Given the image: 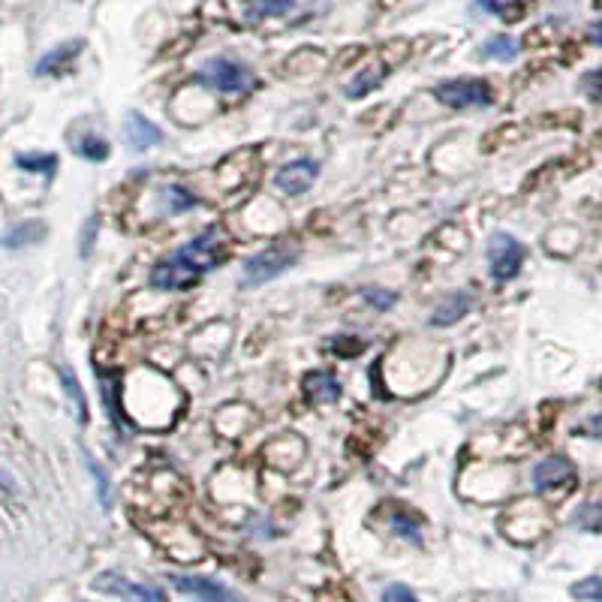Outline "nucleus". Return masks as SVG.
Listing matches in <instances>:
<instances>
[{"label":"nucleus","instance_id":"3","mask_svg":"<svg viewBox=\"0 0 602 602\" xmlns=\"http://www.w3.org/2000/svg\"><path fill=\"white\" fill-rule=\"evenodd\" d=\"M298 259V250L292 244H274V247H265L259 253H253L247 262H244V274H241V286L253 289V286H262L274 277H280L292 262Z\"/></svg>","mask_w":602,"mask_h":602},{"label":"nucleus","instance_id":"23","mask_svg":"<svg viewBox=\"0 0 602 602\" xmlns=\"http://www.w3.org/2000/svg\"><path fill=\"white\" fill-rule=\"evenodd\" d=\"M16 166L25 172H34V175H52L58 160L52 154H22V157H16Z\"/></svg>","mask_w":602,"mask_h":602},{"label":"nucleus","instance_id":"15","mask_svg":"<svg viewBox=\"0 0 602 602\" xmlns=\"http://www.w3.org/2000/svg\"><path fill=\"white\" fill-rule=\"evenodd\" d=\"M479 55H482V58H491V61H503V64H509V61H515V58L521 55V43H518L515 37L500 34V37H491L488 43H482Z\"/></svg>","mask_w":602,"mask_h":602},{"label":"nucleus","instance_id":"5","mask_svg":"<svg viewBox=\"0 0 602 602\" xmlns=\"http://www.w3.org/2000/svg\"><path fill=\"white\" fill-rule=\"evenodd\" d=\"M488 265H491V277L497 283L512 280L524 265V244L518 238H512L509 232H494L488 241Z\"/></svg>","mask_w":602,"mask_h":602},{"label":"nucleus","instance_id":"27","mask_svg":"<svg viewBox=\"0 0 602 602\" xmlns=\"http://www.w3.org/2000/svg\"><path fill=\"white\" fill-rule=\"evenodd\" d=\"M572 596L575 599H587V602H602V578L599 575H590V578H581L572 584Z\"/></svg>","mask_w":602,"mask_h":602},{"label":"nucleus","instance_id":"7","mask_svg":"<svg viewBox=\"0 0 602 602\" xmlns=\"http://www.w3.org/2000/svg\"><path fill=\"white\" fill-rule=\"evenodd\" d=\"M169 581L175 584L178 593H184L193 602H241V596L235 590H229L220 581L202 578V575H172Z\"/></svg>","mask_w":602,"mask_h":602},{"label":"nucleus","instance_id":"25","mask_svg":"<svg viewBox=\"0 0 602 602\" xmlns=\"http://www.w3.org/2000/svg\"><path fill=\"white\" fill-rule=\"evenodd\" d=\"M76 154H82L85 160H94V163H100V160H106V157H109V142H106V139H100V136H82V139L76 142Z\"/></svg>","mask_w":602,"mask_h":602},{"label":"nucleus","instance_id":"17","mask_svg":"<svg viewBox=\"0 0 602 602\" xmlns=\"http://www.w3.org/2000/svg\"><path fill=\"white\" fill-rule=\"evenodd\" d=\"M97 377H100V395H103V401H106V407H109V416H112V422L118 425V428H124V413H121V407H118V374H106V371H97Z\"/></svg>","mask_w":602,"mask_h":602},{"label":"nucleus","instance_id":"34","mask_svg":"<svg viewBox=\"0 0 602 602\" xmlns=\"http://www.w3.org/2000/svg\"><path fill=\"white\" fill-rule=\"evenodd\" d=\"M590 40H593L596 46H602V22H596V25L590 28Z\"/></svg>","mask_w":602,"mask_h":602},{"label":"nucleus","instance_id":"20","mask_svg":"<svg viewBox=\"0 0 602 602\" xmlns=\"http://www.w3.org/2000/svg\"><path fill=\"white\" fill-rule=\"evenodd\" d=\"M386 76V67H371V70H362L350 85H347V94L350 97H365L368 91H374Z\"/></svg>","mask_w":602,"mask_h":602},{"label":"nucleus","instance_id":"30","mask_svg":"<svg viewBox=\"0 0 602 602\" xmlns=\"http://www.w3.org/2000/svg\"><path fill=\"white\" fill-rule=\"evenodd\" d=\"M380 602H419L416 593L407 584H389L380 596Z\"/></svg>","mask_w":602,"mask_h":602},{"label":"nucleus","instance_id":"19","mask_svg":"<svg viewBox=\"0 0 602 602\" xmlns=\"http://www.w3.org/2000/svg\"><path fill=\"white\" fill-rule=\"evenodd\" d=\"M392 530H395L401 539H407V542H413V545H422V524H419V518H416L413 512H407V509L392 512Z\"/></svg>","mask_w":602,"mask_h":602},{"label":"nucleus","instance_id":"4","mask_svg":"<svg viewBox=\"0 0 602 602\" xmlns=\"http://www.w3.org/2000/svg\"><path fill=\"white\" fill-rule=\"evenodd\" d=\"M434 97L449 109H485L494 103V91L485 79H449L434 88Z\"/></svg>","mask_w":602,"mask_h":602},{"label":"nucleus","instance_id":"12","mask_svg":"<svg viewBox=\"0 0 602 602\" xmlns=\"http://www.w3.org/2000/svg\"><path fill=\"white\" fill-rule=\"evenodd\" d=\"M473 308V295L470 292H452V295H446L440 305L434 308V314H431V326H455L458 320H464V314Z\"/></svg>","mask_w":602,"mask_h":602},{"label":"nucleus","instance_id":"26","mask_svg":"<svg viewBox=\"0 0 602 602\" xmlns=\"http://www.w3.org/2000/svg\"><path fill=\"white\" fill-rule=\"evenodd\" d=\"M362 298L368 301L371 308H377V311H392V308L398 305V292L383 289V286H368V289L362 292Z\"/></svg>","mask_w":602,"mask_h":602},{"label":"nucleus","instance_id":"9","mask_svg":"<svg viewBox=\"0 0 602 602\" xmlns=\"http://www.w3.org/2000/svg\"><path fill=\"white\" fill-rule=\"evenodd\" d=\"M572 479H575V464L566 455H548L533 467L536 491H554L560 485H569Z\"/></svg>","mask_w":602,"mask_h":602},{"label":"nucleus","instance_id":"29","mask_svg":"<svg viewBox=\"0 0 602 602\" xmlns=\"http://www.w3.org/2000/svg\"><path fill=\"white\" fill-rule=\"evenodd\" d=\"M362 350H365L362 338H332V353L341 359H356L362 356Z\"/></svg>","mask_w":602,"mask_h":602},{"label":"nucleus","instance_id":"1","mask_svg":"<svg viewBox=\"0 0 602 602\" xmlns=\"http://www.w3.org/2000/svg\"><path fill=\"white\" fill-rule=\"evenodd\" d=\"M226 238L220 226H208L205 232H199L196 238H190L184 247H178L175 253L163 256L154 268H151V286L160 292H178V289H190L196 286L211 268H217L226 259Z\"/></svg>","mask_w":602,"mask_h":602},{"label":"nucleus","instance_id":"28","mask_svg":"<svg viewBox=\"0 0 602 602\" xmlns=\"http://www.w3.org/2000/svg\"><path fill=\"white\" fill-rule=\"evenodd\" d=\"M88 461V470H91V476H94V482H97V497H100V503L109 509L112 506V482H109V476L100 470V464L94 461V458H85Z\"/></svg>","mask_w":602,"mask_h":602},{"label":"nucleus","instance_id":"8","mask_svg":"<svg viewBox=\"0 0 602 602\" xmlns=\"http://www.w3.org/2000/svg\"><path fill=\"white\" fill-rule=\"evenodd\" d=\"M320 178V163L317 160H292L286 166L277 169L274 175V187L286 196H301L308 193Z\"/></svg>","mask_w":602,"mask_h":602},{"label":"nucleus","instance_id":"14","mask_svg":"<svg viewBox=\"0 0 602 602\" xmlns=\"http://www.w3.org/2000/svg\"><path fill=\"white\" fill-rule=\"evenodd\" d=\"M295 10V0H244V16L250 22L262 19H283Z\"/></svg>","mask_w":602,"mask_h":602},{"label":"nucleus","instance_id":"31","mask_svg":"<svg viewBox=\"0 0 602 602\" xmlns=\"http://www.w3.org/2000/svg\"><path fill=\"white\" fill-rule=\"evenodd\" d=\"M581 88H584V94L590 100H602V67H596L593 73H587L584 82H581Z\"/></svg>","mask_w":602,"mask_h":602},{"label":"nucleus","instance_id":"11","mask_svg":"<svg viewBox=\"0 0 602 602\" xmlns=\"http://www.w3.org/2000/svg\"><path fill=\"white\" fill-rule=\"evenodd\" d=\"M124 139L133 151H148V148L163 142V130L154 121H148L142 112H130L127 127H124Z\"/></svg>","mask_w":602,"mask_h":602},{"label":"nucleus","instance_id":"35","mask_svg":"<svg viewBox=\"0 0 602 602\" xmlns=\"http://www.w3.org/2000/svg\"><path fill=\"white\" fill-rule=\"evenodd\" d=\"M4 485H7V482H4V476H0V488H4Z\"/></svg>","mask_w":602,"mask_h":602},{"label":"nucleus","instance_id":"2","mask_svg":"<svg viewBox=\"0 0 602 602\" xmlns=\"http://www.w3.org/2000/svg\"><path fill=\"white\" fill-rule=\"evenodd\" d=\"M196 82L211 88V91H217V94H244V91L253 88V73L241 61L217 55V58H208L199 67Z\"/></svg>","mask_w":602,"mask_h":602},{"label":"nucleus","instance_id":"13","mask_svg":"<svg viewBox=\"0 0 602 602\" xmlns=\"http://www.w3.org/2000/svg\"><path fill=\"white\" fill-rule=\"evenodd\" d=\"M79 52H82V40H70V43L52 49L49 55L40 58V64H37V76H58V73H64V70L76 61Z\"/></svg>","mask_w":602,"mask_h":602},{"label":"nucleus","instance_id":"24","mask_svg":"<svg viewBox=\"0 0 602 602\" xmlns=\"http://www.w3.org/2000/svg\"><path fill=\"white\" fill-rule=\"evenodd\" d=\"M575 527L587 530V533H602V503H584L575 512Z\"/></svg>","mask_w":602,"mask_h":602},{"label":"nucleus","instance_id":"10","mask_svg":"<svg viewBox=\"0 0 602 602\" xmlns=\"http://www.w3.org/2000/svg\"><path fill=\"white\" fill-rule=\"evenodd\" d=\"M301 392L308 395L311 404H335L344 389L332 371H308L305 380H301Z\"/></svg>","mask_w":602,"mask_h":602},{"label":"nucleus","instance_id":"6","mask_svg":"<svg viewBox=\"0 0 602 602\" xmlns=\"http://www.w3.org/2000/svg\"><path fill=\"white\" fill-rule=\"evenodd\" d=\"M94 587L109 593V596H118L124 602H163V593L151 584H139L121 572H103L94 578Z\"/></svg>","mask_w":602,"mask_h":602},{"label":"nucleus","instance_id":"18","mask_svg":"<svg viewBox=\"0 0 602 602\" xmlns=\"http://www.w3.org/2000/svg\"><path fill=\"white\" fill-rule=\"evenodd\" d=\"M61 383H64V389H67V398H70V404H73L76 419L85 425V422H88V401H85V395H82V386H79L76 374H73L70 368H61Z\"/></svg>","mask_w":602,"mask_h":602},{"label":"nucleus","instance_id":"22","mask_svg":"<svg viewBox=\"0 0 602 602\" xmlns=\"http://www.w3.org/2000/svg\"><path fill=\"white\" fill-rule=\"evenodd\" d=\"M46 235V229H43V223H22V226H16L13 232H7V238H4V244L7 247H25V244H31V241H40Z\"/></svg>","mask_w":602,"mask_h":602},{"label":"nucleus","instance_id":"33","mask_svg":"<svg viewBox=\"0 0 602 602\" xmlns=\"http://www.w3.org/2000/svg\"><path fill=\"white\" fill-rule=\"evenodd\" d=\"M94 232H97V220L91 217V220H88V226H85V238H82V256H88V253H91V244H94Z\"/></svg>","mask_w":602,"mask_h":602},{"label":"nucleus","instance_id":"21","mask_svg":"<svg viewBox=\"0 0 602 602\" xmlns=\"http://www.w3.org/2000/svg\"><path fill=\"white\" fill-rule=\"evenodd\" d=\"M482 10H488L491 16H497L503 22H518L524 16L521 0H482Z\"/></svg>","mask_w":602,"mask_h":602},{"label":"nucleus","instance_id":"16","mask_svg":"<svg viewBox=\"0 0 602 602\" xmlns=\"http://www.w3.org/2000/svg\"><path fill=\"white\" fill-rule=\"evenodd\" d=\"M160 202H163L166 214H184V211H193V208L199 205V199H196L187 187H181V184L163 187V190H160Z\"/></svg>","mask_w":602,"mask_h":602},{"label":"nucleus","instance_id":"32","mask_svg":"<svg viewBox=\"0 0 602 602\" xmlns=\"http://www.w3.org/2000/svg\"><path fill=\"white\" fill-rule=\"evenodd\" d=\"M575 434H584V437H593V440H602V413L590 416L584 425L575 428Z\"/></svg>","mask_w":602,"mask_h":602}]
</instances>
